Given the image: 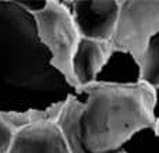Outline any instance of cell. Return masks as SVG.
Instances as JSON below:
<instances>
[{
	"mask_svg": "<svg viewBox=\"0 0 159 153\" xmlns=\"http://www.w3.org/2000/svg\"><path fill=\"white\" fill-rule=\"evenodd\" d=\"M157 89L145 82L78 88L64 102L56 124L71 153H121L138 132L155 128Z\"/></svg>",
	"mask_w": 159,
	"mask_h": 153,
	"instance_id": "cell-1",
	"label": "cell"
},
{
	"mask_svg": "<svg viewBox=\"0 0 159 153\" xmlns=\"http://www.w3.org/2000/svg\"><path fill=\"white\" fill-rule=\"evenodd\" d=\"M74 90L50 63L32 14L18 0L0 2V116L49 110Z\"/></svg>",
	"mask_w": 159,
	"mask_h": 153,
	"instance_id": "cell-2",
	"label": "cell"
},
{
	"mask_svg": "<svg viewBox=\"0 0 159 153\" xmlns=\"http://www.w3.org/2000/svg\"><path fill=\"white\" fill-rule=\"evenodd\" d=\"M32 15L38 38L49 53L52 66L74 89H77L71 60L81 36L70 11L61 0H46L45 7Z\"/></svg>",
	"mask_w": 159,
	"mask_h": 153,
	"instance_id": "cell-3",
	"label": "cell"
},
{
	"mask_svg": "<svg viewBox=\"0 0 159 153\" xmlns=\"http://www.w3.org/2000/svg\"><path fill=\"white\" fill-rule=\"evenodd\" d=\"M159 35V0H120V14L113 38L115 50L127 52L138 61L149 42Z\"/></svg>",
	"mask_w": 159,
	"mask_h": 153,
	"instance_id": "cell-4",
	"label": "cell"
},
{
	"mask_svg": "<svg viewBox=\"0 0 159 153\" xmlns=\"http://www.w3.org/2000/svg\"><path fill=\"white\" fill-rule=\"evenodd\" d=\"M73 17L80 36L110 42L117 27L120 0H61Z\"/></svg>",
	"mask_w": 159,
	"mask_h": 153,
	"instance_id": "cell-5",
	"label": "cell"
},
{
	"mask_svg": "<svg viewBox=\"0 0 159 153\" xmlns=\"http://www.w3.org/2000/svg\"><path fill=\"white\" fill-rule=\"evenodd\" d=\"M8 153H71L56 121L32 124L16 131Z\"/></svg>",
	"mask_w": 159,
	"mask_h": 153,
	"instance_id": "cell-6",
	"label": "cell"
},
{
	"mask_svg": "<svg viewBox=\"0 0 159 153\" xmlns=\"http://www.w3.org/2000/svg\"><path fill=\"white\" fill-rule=\"evenodd\" d=\"M113 47L110 42L81 38L71 60L75 85L84 88L96 82V76L110 57Z\"/></svg>",
	"mask_w": 159,
	"mask_h": 153,
	"instance_id": "cell-7",
	"label": "cell"
},
{
	"mask_svg": "<svg viewBox=\"0 0 159 153\" xmlns=\"http://www.w3.org/2000/svg\"><path fill=\"white\" fill-rule=\"evenodd\" d=\"M96 82L109 85H137L141 82V64L130 53L113 49Z\"/></svg>",
	"mask_w": 159,
	"mask_h": 153,
	"instance_id": "cell-8",
	"label": "cell"
},
{
	"mask_svg": "<svg viewBox=\"0 0 159 153\" xmlns=\"http://www.w3.org/2000/svg\"><path fill=\"white\" fill-rule=\"evenodd\" d=\"M141 82H145L154 89L159 88V35L154 36L140 60Z\"/></svg>",
	"mask_w": 159,
	"mask_h": 153,
	"instance_id": "cell-9",
	"label": "cell"
},
{
	"mask_svg": "<svg viewBox=\"0 0 159 153\" xmlns=\"http://www.w3.org/2000/svg\"><path fill=\"white\" fill-rule=\"evenodd\" d=\"M121 153H159V134L155 128L138 132L127 142Z\"/></svg>",
	"mask_w": 159,
	"mask_h": 153,
	"instance_id": "cell-10",
	"label": "cell"
},
{
	"mask_svg": "<svg viewBox=\"0 0 159 153\" xmlns=\"http://www.w3.org/2000/svg\"><path fill=\"white\" fill-rule=\"evenodd\" d=\"M16 129L0 116V153H8Z\"/></svg>",
	"mask_w": 159,
	"mask_h": 153,
	"instance_id": "cell-11",
	"label": "cell"
},
{
	"mask_svg": "<svg viewBox=\"0 0 159 153\" xmlns=\"http://www.w3.org/2000/svg\"><path fill=\"white\" fill-rule=\"evenodd\" d=\"M155 116L159 118V88L157 89V104H155Z\"/></svg>",
	"mask_w": 159,
	"mask_h": 153,
	"instance_id": "cell-12",
	"label": "cell"
},
{
	"mask_svg": "<svg viewBox=\"0 0 159 153\" xmlns=\"http://www.w3.org/2000/svg\"><path fill=\"white\" fill-rule=\"evenodd\" d=\"M155 131L159 134V118H157V125H155Z\"/></svg>",
	"mask_w": 159,
	"mask_h": 153,
	"instance_id": "cell-13",
	"label": "cell"
}]
</instances>
